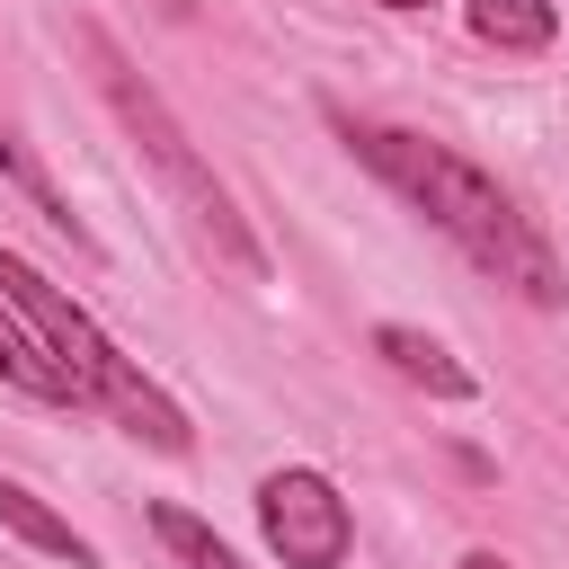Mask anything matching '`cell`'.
I'll return each mask as SVG.
<instances>
[{
  "instance_id": "6da1fadb",
  "label": "cell",
  "mask_w": 569,
  "mask_h": 569,
  "mask_svg": "<svg viewBox=\"0 0 569 569\" xmlns=\"http://www.w3.org/2000/svg\"><path fill=\"white\" fill-rule=\"evenodd\" d=\"M338 133H347V151L382 178V187H400L480 276H498L507 293H525L533 311H551L560 293H569V276H560V258H551V240L516 213V196L480 169V160H462L453 142H427V133H409V124H365V116H329Z\"/></svg>"
},
{
  "instance_id": "7a4b0ae2",
  "label": "cell",
  "mask_w": 569,
  "mask_h": 569,
  "mask_svg": "<svg viewBox=\"0 0 569 569\" xmlns=\"http://www.w3.org/2000/svg\"><path fill=\"white\" fill-rule=\"evenodd\" d=\"M80 53H89V71H98V89H107V107H116V124L133 133V151L151 160V178H160V196L187 213V231L222 258V267H240L249 284L267 276V249H258V231L240 222V204H231V187L204 169V151L187 142V124L169 116V98L116 53V36L107 27H80Z\"/></svg>"
},
{
  "instance_id": "3957f363",
  "label": "cell",
  "mask_w": 569,
  "mask_h": 569,
  "mask_svg": "<svg viewBox=\"0 0 569 569\" xmlns=\"http://www.w3.org/2000/svg\"><path fill=\"white\" fill-rule=\"evenodd\" d=\"M0 293L27 311V329H36L44 356L71 373L80 400H98V409H107L124 436H142L151 453H187V409H178V400H169V391H160V382H151V373H142V365H133V356L44 276V267H27L18 249H0Z\"/></svg>"
},
{
  "instance_id": "277c9868",
  "label": "cell",
  "mask_w": 569,
  "mask_h": 569,
  "mask_svg": "<svg viewBox=\"0 0 569 569\" xmlns=\"http://www.w3.org/2000/svg\"><path fill=\"white\" fill-rule=\"evenodd\" d=\"M258 533L284 569H338L356 551V516L311 462H284V471L258 480Z\"/></svg>"
},
{
  "instance_id": "5b68a950",
  "label": "cell",
  "mask_w": 569,
  "mask_h": 569,
  "mask_svg": "<svg viewBox=\"0 0 569 569\" xmlns=\"http://www.w3.org/2000/svg\"><path fill=\"white\" fill-rule=\"evenodd\" d=\"M373 356L400 373V382H418V391H436V400H471V365H453L427 329H409V320H382L373 329Z\"/></svg>"
},
{
  "instance_id": "8992f818",
  "label": "cell",
  "mask_w": 569,
  "mask_h": 569,
  "mask_svg": "<svg viewBox=\"0 0 569 569\" xmlns=\"http://www.w3.org/2000/svg\"><path fill=\"white\" fill-rule=\"evenodd\" d=\"M0 382H18V391H36V400H53V409H71L80 391H71V373L44 356V338L27 329V311L0 293Z\"/></svg>"
},
{
  "instance_id": "52a82bcc",
  "label": "cell",
  "mask_w": 569,
  "mask_h": 569,
  "mask_svg": "<svg viewBox=\"0 0 569 569\" xmlns=\"http://www.w3.org/2000/svg\"><path fill=\"white\" fill-rule=\"evenodd\" d=\"M462 18H471V36L498 44V53H542V44L560 36L551 0H462Z\"/></svg>"
},
{
  "instance_id": "ba28073f",
  "label": "cell",
  "mask_w": 569,
  "mask_h": 569,
  "mask_svg": "<svg viewBox=\"0 0 569 569\" xmlns=\"http://www.w3.org/2000/svg\"><path fill=\"white\" fill-rule=\"evenodd\" d=\"M0 525H9L18 542H36V551H53V560L89 569V542H80V533H71V525H62V516H53V507H44L27 480H9V471H0Z\"/></svg>"
},
{
  "instance_id": "9c48e42d",
  "label": "cell",
  "mask_w": 569,
  "mask_h": 569,
  "mask_svg": "<svg viewBox=\"0 0 569 569\" xmlns=\"http://www.w3.org/2000/svg\"><path fill=\"white\" fill-rule=\"evenodd\" d=\"M151 525H160V542H169L187 569H240V551H231V542H222L204 516H187V507H160Z\"/></svg>"
},
{
  "instance_id": "30bf717a",
  "label": "cell",
  "mask_w": 569,
  "mask_h": 569,
  "mask_svg": "<svg viewBox=\"0 0 569 569\" xmlns=\"http://www.w3.org/2000/svg\"><path fill=\"white\" fill-rule=\"evenodd\" d=\"M0 178H18V187H27V196H36V204H44V222H53V231H71V240H89V231H80V222H71V204H62V196H53V187H44V169H36V160H27V142H18V133H9V124H0Z\"/></svg>"
},
{
  "instance_id": "8fae6325",
  "label": "cell",
  "mask_w": 569,
  "mask_h": 569,
  "mask_svg": "<svg viewBox=\"0 0 569 569\" xmlns=\"http://www.w3.org/2000/svg\"><path fill=\"white\" fill-rule=\"evenodd\" d=\"M453 569H507V560H498V551H462Z\"/></svg>"
},
{
  "instance_id": "7c38bea8",
  "label": "cell",
  "mask_w": 569,
  "mask_h": 569,
  "mask_svg": "<svg viewBox=\"0 0 569 569\" xmlns=\"http://www.w3.org/2000/svg\"><path fill=\"white\" fill-rule=\"evenodd\" d=\"M373 9H427V0H373Z\"/></svg>"
}]
</instances>
